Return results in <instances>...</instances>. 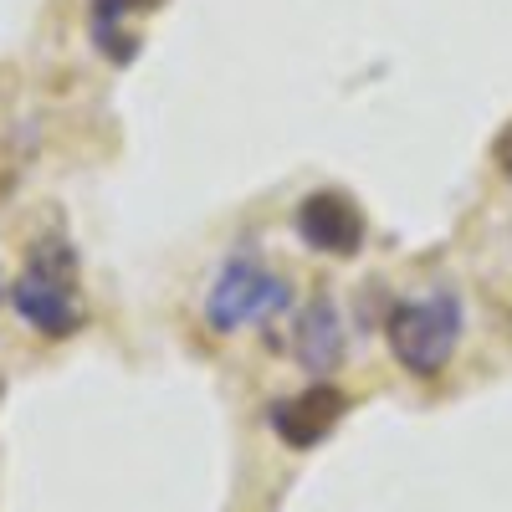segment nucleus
I'll return each instance as SVG.
<instances>
[{
	"mask_svg": "<svg viewBox=\"0 0 512 512\" xmlns=\"http://www.w3.org/2000/svg\"><path fill=\"white\" fill-rule=\"evenodd\" d=\"M461 323H466L461 297H451V292L405 297V303H395V313L384 318V344H390L395 364L410 379H436L461 344Z\"/></svg>",
	"mask_w": 512,
	"mask_h": 512,
	"instance_id": "obj_1",
	"label": "nucleus"
},
{
	"mask_svg": "<svg viewBox=\"0 0 512 512\" xmlns=\"http://www.w3.org/2000/svg\"><path fill=\"white\" fill-rule=\"evenodd\" d=\"M11 303L36 333H47V338H72L82 328L77 267H72V251L62 241H47L26 262V272L11 282Z\"/></svg>",
	"mask_w": 512,
	"mask_h": 512,
	"instance_id": "obj_2",
	"label": "nucleus"
},
{
	"mask_svg": "<svg viewBox=\"0 0 512 512\" xmlns=\"http://www.w3.org/2000/svg\"><path fill=\"white\" fill-rule=\"evenodd\" d=\"M292 303V287L282 272L251 256H231V262L210 277L205 287V323L216 333H241L251 323H272Z\"/></svg>",
	"mask_w": 512,
	"mask_h": 512,
	"instance_id": "obj_3",
	"label": "nucleus"
},
{
	"mask_svg": "<svg viewBox=\"0 0 512 512\" xmlns=\"http://www.w3.org/2000/svg\"><path fill=\"white\" fill-rule=\"evenodd\" d=\"M297 236H303L313 251L323 256H354L364 246V210L354 205V195L344 190H313L303 205H297V216H292Z\"/></svg>",
	"mask_w": 512,
	"mask_h": 512,
	"instance_id": "obj_4",
	"label": "nucleus"
},
{
	"mask_svg": "<svg viewBox=\"0 0 512 512\" xmlns=\"http://www.w3.org/2000/svg\"><path fill=\"white\" fill-rule=\"evenodd\" d=\"M344 410H349L344 390H333V384H308L303 395L272 405V431L282 436V446L308 451V446H318L333 431L338 420H344Z\"/></svg>",
	"mask_w": 512,
	"mask_h": 512,
	"instance_id": "obj_5",
	"label": "nucleus"
},
{
	"mask_svg": "<svg viewBox=\"0 0 512 512\" xmlns=\"http://www.w3.org/2000/svg\"><path fill=\"white\" fill-rule=\"evenodd\" d=\"M287 344H292V359L303 369H313V374H333L338 364H344L349 338H344V313H338L333 297H308V303L297 308Z\"/></svg>",
	"mask_w": 512,
	"mask_h": 512,
	"instance_id": "obj_6",
	"label": "nucleus"
},
{
	"mask_svg": "<svg viewBox=\"0 0 512 512\" xmlns=\"http://www.w3.org/2000/svg\"><path fill=\"white\" fill-rule=\"evenodd\" d=\"M139 6H149V0H93V26H98V41L113 52V57H128L123 47H118V26H123V16H134Z\"/></svg>",
	"mask_w": 512,
	"mask_h": 512,
	"instance_id": "obj_7",
	"label": "nucleus"
},
{
	"mask_svg": "<svg viewBox=\"0 0 512 512\" xmlns=\"http://www.w3.org/2000/svg\"><path fill=\"white\" fill-rule=\"evenodd\" d=\"M492 159H497V169H502V175L512 180V123H507L502 134H497V144H492Z\"/></svg>",
	"mask_w": 512,
	"mask_h": 512,
	"instance_id": "obj_8",
	"label": "nucleus"
}]
</instances>
